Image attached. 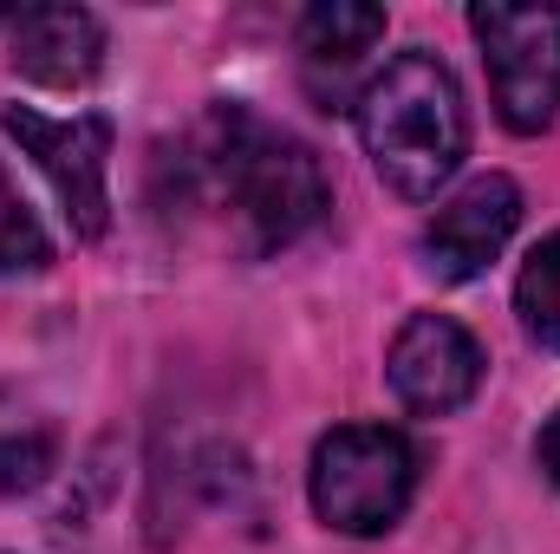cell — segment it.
Returning <instances> with one entry per match:
<instances>
[{
	"label": "cell",
	"mask_w": 560,
	"mask_h": 554,
	"mask_svg": "<svg viewBox=\"0 0 560 554\" xmlns=\"http://www.w3.org/2000/svg\"><path fill=\"white\" fill-rule=\"evenodd\" d=\"M13 72L52 92H79L105 72V20L92 7H20L7 13Z\"/></svg>",
	"instance_id": "obj_8"
},
{
	"label": "cell",
	"mask_w": 560,
	"mask_h": 554,
	"mask_svg": "<svg viewBox=\"0 0 560 554\" xmlns=\"http://www.w3.org/2000/svg\"><path fill=\"white\" fill-rule=\"evenodd\" d=\"M0 125H7V138L33 157V170L52 183L72 235L79 242H98L112 229V143H118L112 118H98V112L46 118L33 105H7Z\"/></svg>",
	"instance_id": "obj_5"
},
{
	"label": "cell",
	"mask_w": 560,
	"mask_h": 554,
	"mask_svg": "<svg viewBox=\"0 0 560 554\" xmlns=\"http://www.w3.org/2000/svg\"><path fill=\"white\" fill-rule=\"evenodd\" d=\"M378 39H385V7H359V0H319V7H306V13H300V33H293L306 92H313L326 112H339L346 79L365 66V53H372Z\"/></svg>",
	"instance_id": "obj_9"
},
{
	"label": "cell",
	"mask_w": 560,
	"mask_h": 554,
	"mask_svg": "<svg viewBox=\"0 0 560 554\" xmlns=\"http://www.w3.org/2000/svg\"><path fill=\"white\" fill-rule=\"evenodd\" d=\"M52 262V235L39 229V216L26 209V196L13 189V176L0 170V280L7 275H39Z\"/></svg>",
	"instance_id": "obj_11"
},
{
	"label": "cell",
	"mask_w": 560,
	"mask_h": 554,
	"mask_svg": "<svg viewBox=\"0 0 560 554\" xmlns=\"http://www.w3.org/2000/svg\"><path fill=\"white\" fill-rule=\"evenodd\" d=\"M52 476V437L39 430H0V496H26Z\"/></svg>",
	"instance_id": "obj_12"
},
{
	"label": "cell",
	"mask_w": 560,
	"mask_h": 554,
	"mask_svg": "<svg viewBox=\"0 0 560 554\" xmlns=\"http://www.w3.org/2000/svg\"><path fill=\"white\" fill-rule=\"evenodd\" d=\"M482 346L463 320L450 313H411L385 353V379L398 392V405L418 417H450L482 392Z\"/></svg>",
	"instance_id": "obj_6"
},
{
	"label": "cell",
	"mask_w": 560,
	"mask_h": 554,
	"mask_svg": "<svg viewBox=\"0 0 560 554\" xmlns=\"http://www.w3.org/2000/svg\"><path fill=\"white\" fill-rule=\"evenodd\" d=\"M0 26H7V13H0Z\"/></svg>",
	"instance_id": "obj_14"
},
{
	"label": "cell",
	"mask_w": 560,
	"mask_h": 554,
	"mask_svg": "<svg viewBox=\"0 0 560 554\" xmlns=\"http://www.w3.org/2000/svg\"><path fill=\"white\" fill-rule=\"evenodd\" d=\"M313 516L339 535H385L418 496V443L392 424H339L306 463Z\"/></svg>",
	"instance_id": "obj_3"
},
{
	"label": "cell",
	"mask_w": 560,
	"mask_h": 554,
	"mask_svg": "<svg viewBox=\"0 0 560 554\" xmlns=\"http://www.w3.org/2000/svg\"><path fill=\"white\" fill-rule=\"evenodd\" d=\"M515 313H522V333L535 346L560 353V235L535 242V255L522 262V275H515Z\"/></svg>",
	"instance_id": "obj_10"
},
{
	"label": "cell",
	"mask_w": 560,
	"mask_h": 554,
	"mask_svg": "<svg viewBox=\"0 0 560 554\" xmlns=\"http://www.w3.org/2000/svg\"><path fill=\"white\" fill-rule=\"evenodd\" d=\"M522 229V189L509 176H476L463 183L418 235L423 275L436 280H476Z\"/></svg>",
	"instance_id": "obj_7"
},
{
	"label": "cell",
	"mask_w": 560,
	"mask_h": 554,
	"mask_svg": "<svg viewBox=\"0 0 560 554\" xmlns=\"http://www.w3.org/2000/svg\"><path fill=\"white\" fill-rule=\"evenodd\" d=\"M170 176H176L170 209L209 222L235 255L293 249L332 209L319 157L235 99L202 112V125L176 143Z\"/></svg>",
	"instance_id": "obj_1"
},
{
	"label": "cell",
	"mask_w": 560,
	"mask_h": 554,
	"mask_svg": "<svg viewBox=\"0 0 560 554\" xmlns=\"http://www.w3.org/2000/svg\"><path fill=\"white\" fill-rule=\"evenodd\" d=\"M359 143L378 170V183L405 203H430L469 157V105L456 72L430 53L405 46L392 53L352 99Z\"/></svg>",
	"instance_id": "obj_2"
},
{
	"label": "cell",
	"mask_w": 560,
	"mask_h": 554,
	"mask_svg": "<svg viewBox=\"0 0 560 554\" xmlns=\"http://www.w3.org/2000/svg\"><path fill=\"white\" fill-rule=\"evenodd\" d=\"M469 33L489 66L495 118L515 138H541L560 112V7H509V0H476Z\"/></svg>",
	"instance_id": "obj_4"
},
{
	"label": "cell",
	"mask_w": 560,
	"mask_h": 554,
	"mask_svg": "<svg viewBox=\"0 0 560 554\" xmlns=\"http://www.w3.org/2000/svg\"><path fill=\"white\" fill-rule=\"evenodd\" d=\"M535 450H541V470H548V476L560 483V412L541 424V443H535Z\"/></svg>",
	"instance_id": "obj_13"
}]
</instances>
